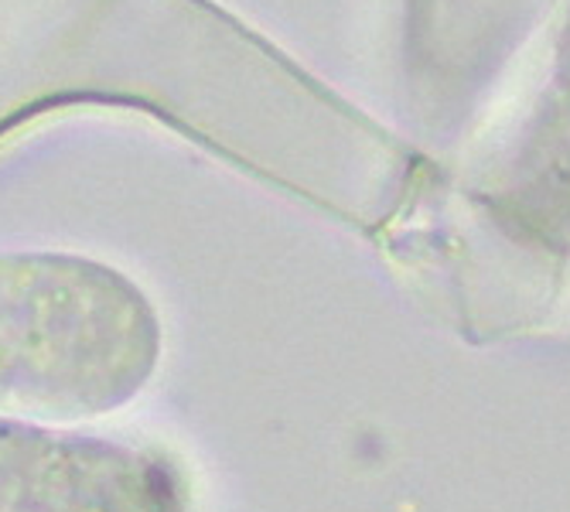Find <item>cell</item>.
<instances>
[{
  "label": "cell",
  "instance_id": "6da1fadb",
  "mask_svg": "<svg viewBox=\"0 0 570 512\" xmlns=\"http://www.w3.org/2000/svg\"><path fill=\"white\" fill-rule=\"evenodd\" d=\"M154 363L158 325L130 284L86 264L0 260V417L110 414Z\"/></svg>",
  "mask_w": 570,
  "mask_h": 512
},
{
  "label": "cell",
  "instance_id": "7a4b0ae2",
  "mask_svg": "<svg viewBox=\"0 0 570 512\" xmlns=\"http://www.w3.org/2000/svg\"><path fill=\"white\" fill-rule=\"evenodd\" d=\"M0 512H188L161 457L0 417Z\"/></svg>",
  "mask_w": 570,
  "mask_h": 512
},
{
  "label": "cell",
  "instance_id": "3957f363",
  "mask_svg": "<svg viewBox=\"0 0 570 512\" xmlns=\"http://www.w3.org/2000/svg\"><path fill=\"white\" fill-rule=\"evenodd\" d=\"M553 0H410L413 56L434 110H469Z\"/></svg>",
  "mask_w": 570,
  "mask_h": 512
},
{
  "label": "cell",
  "instance_id": "277c9868",
  "mask_svg": "<svg viewBox=\"0 0 570 512\" xmlns=\"http://www.w3.org/2000/svg\"><path fill=\"white\" fill-rule=\"evenodd\" d=\"M537 117H533V140L547 158H563L570 154V11L563 31L553 48L550 76L537 96Z\"/></svg>",
  "mask_w": 570,
  "mask_h": 512
}]
</instances>
